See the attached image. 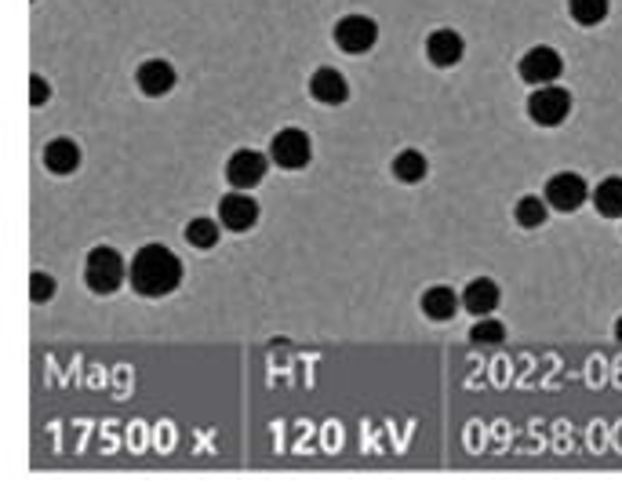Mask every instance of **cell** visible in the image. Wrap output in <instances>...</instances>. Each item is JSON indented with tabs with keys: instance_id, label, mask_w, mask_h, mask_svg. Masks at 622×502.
I'll return each instance as SVG.
<instances>
[{
	"instance_id": "cell-16",
	"label": "cell",
	"mask_w": 622,
	"mask_h": 502,
	"mask_svg": "<svg viewBox=\"0 0 622 502\" xmlns=\"http://www.w3.org/2000/svg\"><path fill=\"white\" fill-rule=\"evenodd\" d=\"M590 201L604 219H622V179L619 175H608V179L597 182L590 193Z\"/></svg>"
},
{
	"instance_id": "cell-17",
	"label": "cell",
	"mask_w": 622,
	"mask_h": 502,
	"mask_svg": "<svg viewBox=\"0 0 622 502\" xmlns=\"http://www.w3.org/2000/svg\"><path fill=\"white\" fill-rule=\"evenodd\" d=\"M393 179L404 182V186H412V182H422L426 179V171H430V164H426V157H422L419 150H401L397 157H393L390 164Z\"/></svg>"
},
{
	"instance_id": "cell-13",
	"label": "cell",
	"mask_w": 622,
	"mask_h": 502,
	"mask_svg": "<svg viewBox=\"0 0 622 502\" xmlns=\"http://www.w3.org/2000/svg\"><path fill=\"white\" fill-rule=\"evenodd\" d=\"M499 284L492 281V277H473L470 284H466V292H462V306L473 313V317H488V313L499 310Z\"/></svg>"
},
{
	"instance_id": "cell-22",
	"label": "cell",
	"mask_w": 622,
	"mask_h": 502,
	"mask_svg": "<svg viewBox=\"0 0 622 502\" xmlns=\"http://www.w3.org/2000/svg\"><path fill=\"white\" fill-rule=\"evenodd\" d=\"M55 295V281H51V273H33L30 281V299L33 302H48Z\"/></svg>"
},
{
	"instance_id": "cell-18",
	"label": "cell",
	"mask_w": 622,
	"mask_h": 502,
	"mask_svg": "<svg viewBox=\"0 0 622 502\" xmlns=\"http://www.w3.org/2000/svg\"><path fill=\"white\" fill-rule=\"evenodd\" d=\"M222 230H226V226H222L219 219H204V215H201V219L186 222V241H190L193 248L208 251V248H215V244H219Z\"/></svg>"
},
{
	"instance_id": "cell-5",
	"label": "cell",
	"mask_w": 622,
	"mask_h": 502,
	"mask_svg": "<svg viewBox=\"0 0 622 502\" xmlns=\"http://www.w3.org/2000/svg\"><path fill=\"white\" fill-rule=\"evenodd\" d=\"M517 70H521V77L528 84H553L557 77L564 73V59L561 51L550 48V44H535V48H528L521 55V62H517Z\"/></svg>"
},
{
	"instance_id": "cell-9",
	"label": "cell",
	"mask_w": 622,
	"mask_h": 502,
	"mask_svg": "<svg viewBox=\"0 0 622 502\" xmlns=\"http://www.w3.org/2000/svg\"><path fill=\"white\" fill-rule=\"evenodd\" d=\"M255 219H259V204L251 201L244 190L226 193V197L219 201V222L226 226V230L244 233V230H251V226H255Z\"/></svg>"
},
{
	"instance_id": "cell-24",
	"label": "cell",
	"mask_w": 622,
	"mask_h": 502,
	"mask_svg": "<svg viewBox=\"0 0 622 502\" xmlns=\"http://www.w3.org/2000/svg\"><path fill=\"white\" fill-rule=\"evenodd\" d=\"M615 339L622 342V317H619V324H615Z\"/></svg>"
},
{
	"instance_id": "cell-2",
	"label": "cell",
	"mask_w": 622,
	"mask_h": 502,
	"mask_svg": "<svg viewBox=\"0 0 622 502\" xmlns=\"http://www.w3.org/2000/svg\"><path fill=\"white\" fill-rule=\"evenodd\" d=\"M124 277H128V266H124L117 248L99 244V248L88 251V259H84V284L95 295H113L124 284Z\"/></svg>"
},
{
	"instance_id": "cell-19",
	"label": "cell",
	"mask_w": 622,
	"mask_h": 502,
	"mask_svg": "<svg viewBox=\"0 0 622 502\" xmlns=\"http://www.w3.org/2000/svg\"><path fill=\"white\" fill-rule=\"evenodd\" d=\"M546 215H550V204H546V197H521L517 201V208H513V219H517V226H524V230H539L542 222H546Z\"/></svg>"
},
{
	"instance_id": "cell-14",
	"label": "cell",
	"mask_w": 622,
	"mask_h": 502,
	"mask_svg": "<svg viewBox=\"0 0 622 502\" xmlns=\"http://www.w3.org/2000/svg\"><path fill=\"white\" fill-rule=\"evenodd\" d=\"M81 164V150L73 139H51L44 146V168L55 171V175H73Z\"/></svg>"
},
{
	"instance_id": "cell-12",
	"label": "cell",
	"mask_w": 622,
	"mask_h": 502,
	"mask_svg": "<svg viewBox=\"0 0 622 502\" xmlns=\"http://www.w3.org/2000/svg\"><path fill=\"white\" fill-rule=\"evenodd\" d=\"M310 95L321 102V106H342V102L350 99V84H346V77H342L339 70L321 66V70L310 77Z\"/></svg>"
},
{
	"instance_id": "cell-23",
	"label": "cell",
	"mask_w": 622,
	"mask_h": 502,
	"mask_svg": "<svg viewBox=\"0 0 622 502\" xmlns=\"http://www.w3.org/2000/svg\"><path fill=\"white\" fill-rule=\"evenodd\" d=\"M30 99H33V106H44V102L51 99V88H48L44 77H33L30 81Z\"/></svg>"
},
{
	"instance_id": "cell-20",
	"label": "cell",
	"mask_w": 622,
	"mask_h": 502,
	"mask_svg": "<svg viewBox=\"0 0 622 502\" xmlns=\"http://www.w3.org/2000/svg\"><path fill=\"white\" fill-rule=\"evenodd\" d=\"M568 15L579 26H597L608 19V0H568Z\"/></svg>"
},
{
	"instance_id": "cell-10",
	"label": "cell",
	"mask_w": 622,
	"mask_h": 502,
	"mask_svg": "<svg viewBox=\"0 0 622 502\" xmlns=\"http://www.w3.org/2000/svg\"><path fill=\"white\" fill-rule=\"evenodd\" d=\"M462 51H466V41H462V33L455 30H433L430 37H426V59L437 66V70H452V66H459Z\"/></svg>"
},
{
	"instance_id": "cell-8",
	"label": "cell",
	"mask_w": 622,
	"mask_h": 502,
	"mask_svg": "<svg viewBox=\"0 0 622 502\" xmlns=\"http://www.w3.org/2000/svg\"><path fill=\"white\" fill-rule=\"evenodd\" d=\"M262 175H266V153L259 150H237L226 161V179H230L233 190H251L259 186Z\"/></svg>"
},
{
	"instance_id": "cell-6",
	"label": "cell",
	"mask_w": 622,
	"mask_h": 502,
	"mask_svg": "<svg viewBox=\"0 0 622 502\" xmlns=\"http://www.w3.org/2000/svg\"><path fill=\"white\" fill-rule=\"evenodd\" d=\"M375 41H379V26H375L368 15H346L335 26V44H339L346 55H364L372 51Z\"/></svg>"
},
{
	"instance_id": "cell-3",
	"label": "cell",
	"mask_w": 622,
	"mask_h": 502,
	"mask_svg": "<svg viewBox=\"0 0 622 502\" xmlns=\"http://www.w3.org/2000/svg\"><path fill=\"white\" fill-rule=\"evenodd\" d=\"M568 113H572V95L561 84H539L528 99V117L539 128H557V124L568 121Z\"/></svg>"
},
{
	"instance_id": "cell-7",
	"label": "cell",
	"mask_w": 622,
	"mask_h": 502,
	"mask_svg": "<svg viewBox=\"0 0 622 502\" xmlns=\"http://www.w3.org/2000/svg\"><path fill=\"white\" fill-rule=\"evenodd\" d=\"M586 197H590V190H586V179L582 175H575V171H557L550 182H546V204L557 211H579L582 204H586Z\"/></svg>"
},
{
	"instance_id": "cell-1",
	"label": "cell",
	"mask_w": 622,
	"mask_h": 502,
	"mask_svg": "<svg viewBox=\"0 0 622 502\" xmlns=\"http://www.w3.org/2000/svg\"><path fill=\"white\" fill-rule=\"evenodd\" d=\"M128 281L142 299H164L179 288L182 281V262L168 244H146L135 251L128 266Z\"/></svg>"
},
{
	"instance_id": "cell-15",
	"label": "cell",
	"mask_w": 622,
	"mask_h": 502,
	"mask_svg": "<svg viewBox=\"0 0 622 502\" xmlns=\"http://www.w3.org/2000/svg\"><path fill=\"white\" fill-rule=\"evenodd\" d=\"M455 310H459V295L452 288H444V284H433L422 292V313L430 317V321H452Z\"/></svg>"
},
{
	"instance_id": "cell-11",
	"label": "cell",
	"mask_w": 622,
	"mask_h": 502,
	"mask_svg": "<svg viewBox=\"0 0 622 502\" xmlns=\"http://www.w3.org/2000/svg\"><path fill=\"white\" fill-rule=\"evenodd\" d=\"M175 66H171L168 59H150L142 62L139 73H135V84H139L142 95H150V99H161V95H168L171 88H175Z\"/></svg>"
},
{
	"instance_id": "cell-21",
	"label": "cell",
	"mask_w": 622,
	"mask_h": 502,
	"mask_svg": "<svg viewBox=\"0 0 622 502\" xmlns=\"http://www.w3.org/2000/svg\"><path fill=\"white\" fill-rule=\"evenodd\" d=\"M470 339L477 342V346H499V342L506 339V328H502L499 321H492V317H484V321H477L470 328Z\"/></svg>"
},
{
	"instance_id": "cell-4",
	"label": "cell",
	"mask_w": 622,
	"mask_h": 502,
	"mask_svg": "<svg viewBox=\"0 0 622 502\" xmlns=\"http://www.w3.org/2000/svg\"><path fill=\"white\" fill-rule=\"evenodd\" d=\"M313 157V146H310V135L302 128H281L273 135L270 142V161L284 171H299L306 168Z\"/></svg>"
}]
</instances>
